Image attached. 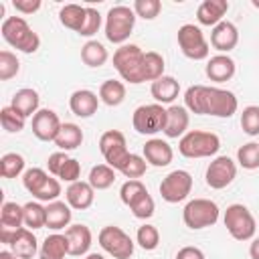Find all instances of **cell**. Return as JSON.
Instances as JSON below:
<instances>
[{
  "mask_svg": "<svg viewBox=\"0 0 259 259\" xmlns=\"http://www.w3.org/2000/svg\"><path fill=\"white\" fill-rule=\"evenodd\" d=\"M184 107L196 115H214V117H231L239 101L233 91L221 87L206 85H190L184 93Z\"/></svg>",
  "mask_w": 259,
  "mask_h": 259,
  "instance_id": "6da1fadb",
  "label": "cell"
},
{
  "mask_svg": "<svg viewBox=\"0 0 259 259\" xmlns=\"http://www.w3.org/2000/svg\"><path fill=\"white\" fill-rule=\"evenodd\" d=\"M0 32H2V38L10 47H14V49H18V51H22L26 55L36 53L38 47H40L38 34L28 26V22L22 16H8V18H4L2 26H0Z\"/></svg>",
  "mask_w": 259,
  "mask_h": 259,
  "instance_id": "7a4b0ae2",
  "label": "cell"
},
{
  "mask_svg": "<svg viewBox=\"0 0 259 259\" xmlns=\"http://www.w3.org/2000/svg\"><path fill=\"white\" fill-rule=\"evenodd\" d=\"M113 67L127 83H144V51L138 45H121L113 53Z\"/></svg>",
  "mask_w": 259,
  "mask_h": 259,
  "instance_id": "3957f363",
  "label": "cell"
},
{
  "mask_svg": "<svg viewBox=\"0 0 259 259\" xmlns=\"http://www.w3.org/2000/svg\"><path fill=\"white\" fill-rule=\"evenodd\" d=\"M221 140L212 132L192 130L186 132L178 142V152L186 158H210L219 152Z\"/></svg>",
  "mask_w": 259,
  "mask_h": 259,
  "instance_id": "277c9868",
  "label": "cell"
},
{
  "mask_svg": "<svg viewBox=\"0 0 259 259\" xmlns=\"http://www.w3.org/2000/svg\"><path fill=\"white\" fill-rule=\"evenodd\" d=\"M136 24V12L130 6H113L105 16V38L113 45H121L130 38Z\"/></svg>",
  "mask_w": 259,
  "mask_h": 259,
  "instance_id": "5b68a950",
  "label": "cell"
},
{
  "mask_svg": "<svg viewBox=\"0 0 259 259\" xmlns=\"http://www.w3.org/2000/svg\"><path fill=\"white\" fill-rule=\"evenodd\" d=\"M223 221H225V227H227V231H229V235L233 239H237V241L253 239L257 223H255V217L251 214V210L245 204H231V206H227Z\"/></svg>",
  "mask_w": 259,
  "mask_h": 259,
  "instance_id": "8992f818",
  "label": "cell"
},
{
  "mask_svg": "<svg viewBox=\"0 0 259 259\" xmlns=\"http://www.w3.org/2000/svg\"><path fill=\"white\" fill-rule=\"evenodd\" d=\"M184 225L192 231L212 227L219 221V206L210 198H194L182 210Z\"/></svg>",
  "mask_w": 259,
  "mask_h": 259,
  "instance_id": "52a82bcc",
  "label": "cell"
},
{
  "mask_svg": "<svg viewBox=\"0 0 259 259\" xmlns=\"http://www.w3.org/2000/svg\"><path fill=\"white\" fill-rule=\"evenodd\" d=\"M97 241H99L101 249L105 253H109L113 259H130L134 255V241H132V237L123 229H119L115 225L103 227L99 231V235H97Z\"/></svg>",
  "mask_w": 259,
  "mask_h": 259,
  "instance_id": "ba28073f",
  "label": "cell"
},
{
  "mask_svg": "<svg viewBox=\"0 0 259 259\" xmlns=\"http://www.w3.org/2000/svg\"><path fill=\"white\" fill-rule=\"evenodd\" d=\"M132 125L142 136H154L158 132H164L166 127V109L160 103H148L136 107L132 115Z\"/></svg>",
  "mask_w": 259,
  "mask_h": 259,
  "instance_id": "9c48e42d",
  "label": "cell"
},
{
  "mask_svg": "<svg viewBox=\"0 0 259 259\" xmlns=\"http://www.w3.org/2000/svg\"><path fill=\"white\" fill-rule=\"evenodd\" d=\"M178 47L186 59L202 61L210 53V45L206 42L202 30L194 24H182L178 28Z\"/></svg>",
  "mask_w": 259,
  "mask_h": 259,
  "instance_id": "30bf717a",
  "label": "cell"
},
{
  "mask_svg": "<svg viewBox=\"0 0 259 259\" xmlns=\"http://www.w3.org/2000/svg\"><path fill=\"white\" fill-rule=\"evenodd\" d=\"M99 150L105 158V164L113 170H121L125 160L130 158V152L125 148V136L117 130H107L99 138Z\"/></svg>",
  "mask_w": 259,
  "mask_h": 259,
  "instance_id": "8fae6325",
  "label": "cell"
},
{
  "mask_svg": "<svg viewBox=\"0 0 259 259\" xmlns=\"http://www.w3.org/2000/svg\"><path fill=\"white\" fill-rule=\"evenodd\" d=\"M190 190H192V176L186 170H172L160 182V196L170 204L184 200L190 194Z\"/></svg>",
  "mask_w": 259,
  "mask_h": 259,
  "instance_id": "7c38bea8",
  "label": "cell"
},
{
  "mask_svg": "<svg viewBox=\"0 0 259 259\" xmlns=\"http://www.w3.org/2000/svg\"><path fill=\"white\" fill-rule=\"evenodd\" d=\"M237 176V164L229 158V156H217L208 168H206V174H204V180L210 188L214 190H221V188H227Z\"/></svg>",
  "mask_w": 259,
  "mask_h": 259,
  "instance_id": "4fadbf2b",
  "label": "cell"
},
{
  "mask_svg": "<svg viewBox=\"0 0 259 259\" xmlns=\"http://www.w3.org/2000/svg\"><path fill=\"white\" fill-rule=\"evenodd\" d=\"M61 125L63 123L53 109H38L32 115V134L40 142H55Z\"/></svg>",
  "mask_w": 259,
  "mask_h": 259,
  "instance_id": "5bb4252c",
  "label": "cell"
},
{
  "mask_svg": "<svg viewBox=\"0 0 259 259\" xmlns=\"http://www.w3.org/2000/svg\"><path fill=\"white\" fill-rule=\"evenodd\" d=\"M237 42H239V30H237V26H235L233 22H229V20L219 22V24L212 28V32H210V47L217 49L221 55L233 51V49L237 47Z\"/></svg>",
  "mask_w": 259,
  "mask_h": 259,
  "instance_id": "9a60e30c",
  "label": "cell"
},
{
  "mask_svg": "<svg viewBox=\"0 0 259 259\" xmlns=\"http://www.w3.org/2000/svg\"><path fill=\"white\" fill-rule=\"evenodd\" d=\"M144 158L148 164L156 166V168H162V166H168L174 158V152H172V146L160 138H152L144 144Z\"/></svg>",
  "mask_w": 259,
  "mask_h": 259,
  "instance_id": "2e32d148",
  "label": "cell"
},
{
  "mask_svg": "<svg viewBox=\"0 0 259 259\" xmlns=\"http://www.w3.org/2000/svg\"><path fill=\"white\" fill-rule=\"evenodd\" d=\"M65 237L69 241V255H73V257L87 255V251L91 247V241H93V235H91L89 227H85V225H71V227H67Z\"/></svg>",
  "mask_w": 259,
  "mask_h": 259,
  "instance_id": "e0dca14e",
  "label": "cell"
},
{
  "mask_svg": "<svg viewBox=\"0 0 259 259\" xmlns=\"http://www.w3.org/2000/svg\"><path fill=\"white\" fill-rule=\"evenodd\" d=\"M206 77L214 83H225L229 79H233L235 71H237V65L235 61L229 57V55H214L208 59L206 63Z\"/></svg>",
  "mask_w": 259,
  "mask_h": 259,
  "instance_id": "ac0fdd59",
  "label": "cell"
},
{
  "mask_svg": "<svg viewBox=\"0 0 259 259\" xmlns=\"http://www.w3.org/2000/svg\"><path fill=\"white\" fill-rule=\"evenodd\" d=\"M69 107L77 117H91L99 107V97L89 89H77L69 97Z\"/></svg>",
  "mask_w": 259,
  "mask_h": 259,
  "instance_id": "d6986e66",
  "label": "cell"
},
{
  "mask_svg": "<svg viewBox=\"0 0 259 259\" xmlns=\"http://www.w3.org/2000/svg\"><path fill=\"white\" fill-rule=\"evenodd\" d=\"M65 194H67V204L71 208H77V210L89 208L95 200V188L89 182H83V180H77V182L69 184Z\"/></svg>",
  "mask_w": 259,
  "mask_h": 259,
  "instance_id": "ffe728a7",
  "label": "cell"
},
{
  "mask_svg": "<svg viewBox=\"0 0 259 259\" xmlns=\"http://www.w3.org/2000/svg\"><path fill=\"white\" fill-rule=\"evenodd\" d=\"M188 109L184 105H170L166 109V138H182L188 130Z\"/></svg>",
  "mask_w": 259,
  "mask_h": 259,
  "instance_id": "44dd1931",
  "label": "cell"
},
{
  "mask_svg": "<svg viewBox=\"0 0 259 259\" xmlns=\"http://www.w3.org/2000/svg\"><path fill=\"white\" fill-rule=\"evenodd\" d=\"M227 10H229L227 0H204L196 10V18L200 24L214 28L219 22H223V16L227 14Z\"/></svg>",
  "mask_w": 259,
  "mask_h": 259,
  "instance_id": "7402d4cb",
  "label": "cell"
},
{
  "mask_svg": "<svg viewBox=\"0 0 259 259\" xmlns=\"http://www.w3.org/2000/svg\"><path fill=\"white\" fill-rule=\"evenodd\" d=\"M10 251L18 257V259H32L34 253L38 251V243L36 237L32 235L30 229H18L10 241Z\"/></svg>",
  "mask_w": 259,
  "mask_h": 259,
  "instance_id": "603a6c76",
  "label": "cell"
},
{
  "mask_svg": "<svg viewBox=\"0 0 259 259\" xmlns=\"http://www.w3.org/2000/svg\"><path fill=\"white\" fill-rule=\"evenodd\" d=\"M150 93L156 99V103H160V105L162 103H172L178 97V93H180V83L174 77L164 75V77H160V79H156L152 83Z\"/></svg>",
  "mask_w": 259,
  "mask_h": 259,
  "instance_id": "cb8c5ba5",
  "label": "cell"
},
{
  "mask_svg": "<svg viewBox=\"0 0 259 259\" xmlns=\"http://www.w3.org/2000/svg\"><path fill=\"white\" fill-rule=\"evenodd\" d=\"M45 208H47V225L45 227H49L51 231H61V229L69 227L71 217H73L69 204H65L63 200H53Z\"/></svg>",
  "mask_w": 259,
  "mask_h": 259,
  "instance_id": "d4e9b609",
  "label": "cell"
},
{
  "mask_svg": "<svg viewBox=\"0 0 259 259\" xmlns=\"http://www.w3.org/2000/svg\"><path fill=\"white\" fill-rule=\"evenodd\" d=\"M65 255H69V241L61 233L49 235L38 249L40 259H65Z\"/></svg>",
  "mask_w": 259,
  "mask_h": 259,
  "instance_id": "484cf974",
  "label": "cell"
},
{
  "mask_svg": "<svg viewBox=\"0 0 259 259\" xmlns=\"http://www.w3.org/2000/svg\"><path fill=\"white\" fill-rule=\"evenodd\" d=\"M18 113H22L24 117H30L38 111V93L30 87H24V89H18L14 95H12V103H10Z\"/></svg>",
  "mask_w": 259,
  "mask_h": 259,
  "instance_id": "4316f807",
  "label": "cell"
},
{
  "mask_svg": "<svg viewBox=\"0 0 259 259\" xmlns=\"http://www.w3.org/2000/svg\"><path fill=\"white\" fill-rule=\"evenodd\" d=\"M55 144L59 150L67 152V150H75L83 144V130L77 125V123H63L57 138H55Z\"/></svg>",
  "mask_w": 259,
  "mask_h": 259,
  "instance_id": "83f0119b",
  "label": "cell"
},
{
  "mask_svg": "<svg viewBox=\"0 0 259 259\" xmlns=\"http://www.w3.org/2000/svg\"><path fill=\"white\" fill-rule=\"evenodd\" d=\"M85 16H87V8L85 6H79V4H65L59 12V20L65 28L69 30H75L79 32L83 22H85Z\"/></svg>",
  "mask_w": 259,
  "mask_h": 259,
  "instance_id": "f1b7e54d",
  "label": "cell"
},
{
  "mask_svg": "<svg viewBox=\"0 0 259 259\" xmlns=\"http://www.w3.org/2000/svg\"><path fill=\"white\" fill-rule=\"evenodd\" d=\"M24 225V206L16 202H4L0 210V229L18 231Z\"/></svg>",
  "mask_w": 259,
  "mask_h": 259,
  "instance_id": "f546056e",
  "label": "cell"
},
{
  "mask_svg": "<svg viewBox=\"0 0 259 259\" xmlns=\"http://www.w3.org/2000/svg\"><path fill=\"white\" fill-rule=\"evenodd\" d=\"M123 99H125V85L121 81L107 79V81L101 83V87H99V101H103L109 107H115Z\"/></svg>",
  "mask_w": 259,
  "mask_h": 259,
  "instance_id": "4dcf8cb0",
  "label": "cell"
},
{
  "mask_svg": "<svg viewBox=\"0 0 259 259\" xmlns=\"http://www.w3.org/2000/svg\"><path fill=\"white\" fill-rule=\"evenodd\" d=\"M107 49L99 42V40H87L83 47H81V61L87 65V67H101L105 65L107 61Z\"/></svg>",
  "mask_w": 259,
  "mask_h": 259,
  "instance_id": "1f68e13d",
  "label": "cell"
},
{
  "mask_svg": "<svg viewBox=\"0 0 259 259\" xmlns=\"http://www.w3.org/2000/svg\"><path fill=\"white\" fill-rule=\"evenodd\" d=\"M113 180H115V170H113L111 166H107V164H97V166H93L91 172H89V178H87V182H89L95 190H105V188H109V186L113 184Z\"/></svg>",
  "mask_w": 259,
  "mask_h": 259,
  "instance_id": "d6a6232c",
  "label": "cell"
},
{
  "mask_svg": "<svg viewBox=\"0 0 259 259\" xmlns=\"http://www.w3.org/2000/svg\"><path fill=\"white\" fill-rule=\"evenodd\" d=\"M164 77V57L156 51L144 53V81H156Z\"/></svg>",
  "mask_w": 259,
  "mask_h": 259,
  "instance_id": "836d02e7",
  "label": "cell"
},
{
  "mask_svg": "<svg viewBox=\"0 0 259 259\" xmlns=\"http://www.w3.org/2000/svg\"><path fill=\"white\" fill-rule=\"evenodd\" d=\"M0 123L6 132L10 134H18L24 130V123H26V117L22 113H18L12 105H6L0 109Z\"/></svg>",
  "mask_w": 259,
  "mask_h": 259,
  "instance_id": "e575fe53",
  "label": "cell"
},
{
  "mask_svg": "<svg viewBox=\"0 0 259 259\" xmlns=\"http://www.w3.org/2000/svg\"><path fill=\"white\" fill-rule=\"evenodd\" d=\"M24 170V158L16 152H8L0 158V174L2 178H16Z\"/></svg>",
  "mask_w": 259,
  "mask_h": 259,
  "instance_id": "d590c367",
  "label": "cell"
},
{
  "mask_svg": "<svg viewBox=\"0 0 259 259\" xmlns=\"http://www.w3.org/2000/svg\"><path fill=\"white\" fill-rule=\"evenodd\" d=\"M24 225L32 229H42L47 225V208L40 202H26L24 204Z\"/></svg>",
  "mask_w": 259,
  "mask_h": 259,
  "instance_id": "8d00e7d4",
  "label": "cell"
},
{
  "mask_svg": "<svg viewBox=\"0 0 259 259\" xmlns=\"http://www.w3.org/2000/svg\"><path fill=\"white\" fill-rule=\"evenodd\" d=\"M237 162H239L245 170H255V168H259V144H255V142L243 144V146L237 150Z\"/></svg>",
  "mask_w": 259,
  "mask_h": 259,
  "instance_id": "74e56055",
  "label": "cell"
},
{
  "mask_svg": "<svg viewBox=\"0 0 259 259\" xmlns=\"http://www.w3.org/2000/svg\"><path fill=\"white\" fill-rule=\"evenodd\" d=\"M146 170H148L146 158H142V156H138V154H130V158L125 160V164L121 166L119 172H121L125 178H130V180H140V178L146 174Z\"/></svg>",
  "mask_w": 259,
  "mask_h": 259,
  "instance_id": "f35d334b",
  "label": "cell"
},
{
  "mask_svg": "<svg viewBox=\"0 0 259 259\" xmlns=\"http://www.w3.org/2000/svg\"><path fill=\"white\" fill-rule=\"evenodd\" d=\"M136 243H138L142 249H146V251H154V249L158 247V243H160V233H158V229H156L154 225H142V227L138 229V233H136Z\"/></svg>",
  "mask_w": 259,
  "mask_h": 259,
  "instance_id": "ab89813d",
  "label": "cell"
},
{
  "mask_svg": "<svg viewBox=\"0 0 259 259\" xmlns=\"http://www.w3.org/2000/svg\"><path fill=\"white\" fill-rule=\"evenodd\" d=\"M20 71V63L14 53L10 51H0V81H8L16 77Z\"/></svg>",
  "mask_w": 259,
  "mask_h": 259,
  "instance_id": "60d3db41",
  "label": "cell"
},
{
  "mask_svg": "<svg viewBox=\"0 0 259 259\" xmlns=\"http://www.w3.org/2000/svg\"><path fill=\"white\" fill-rule=\"evenodd\" d=\"M144 192H148V188L144 186L142 180H125L121 184V188H119V198H121V202L125 206H132V202L136 198H140Z\"/></svg>",
  "mask_w": 259,
  "mask_h": 259,
  "instance_id": "b9f144b4",
  "label": "cell"
},
{
  "mask_svg": "<svg viewBox=\"0 0 259 259\" xmlns=\"http://www.w3.org/2000/svg\"><path fill=\"white\" fill-rule=\"evenodd\" d=\"M241 127L247 136H259V105H247L243 109Z\"/></svg>",
  "mask_w": 259,
  "mask_h": 259,
  "instance_id": "7bdbcfd3",
  "label": "cell"
},
{
  "mask_svg": "<svg viewBox=\"0 0 259 259\" xmlns=\"http://www.w3.org/2000/svg\"><path fill=\"white\" fill-rule=\"evenodd\" d=\"M130 210H132V214L136 217V219H150L152 214H154V210H156V204H154V198L150 196V192H144L140 198H136L134 202H132V206H130Z\"/></svg>",
  "mask_w": 259,
  "mask_h": 259,
  "instance_id": "ee69618b",
  "label": "cell"
},
{
  "mask_svg": "<svg viewBox=\"0 0 259 259\" xmlns=\"http://www.w3.org/2000/svg\"><path fill=\"white\" fill-rule=\"evenodd\" d=\"M47 178H49V174H47L42 168H28V170L24 172V176H22V184H24V188L34 196V194L38 192V188L47 182Z\"/></svg>",
  "mask_w": 259,
  "mask_h": 259,
  "instance_id": "f6af8a7d",
  "label": "cell"
},
{
  "mask_svg": "<svg viewBox=\"0 0 259 259\" xmlns=\"http://www.w3.org/2000/svg\"><path fill=\"white\" fill-rule=\"evenodd\" d=\"M162 10L160 0H136L134 2V12L136 16H142L144 20H154Z\"/></svg>",
  "mask_w": 259,
  "mask_h": 259,
  "instance_id": "bcb514c9",
  "label": "cell"
},
{
  "mask_svg": "<svg viewBox=\"0 0 259 259\" xmlns=\"http://www.w3.org/2000/svg\"><path fill=\"white\" fill-rule=\"evenodd\" d=\"M59 194H61V182L57 180V178H47V182L38 188V192L34 194V198H38V200H45V202H53V200H57L59 198Z\"/></svg>",
  "mask_w": 259,
  "mask_h": 259,
  "instance_id": "7dc6e473",
  "label": "cell"
},
{
  "mask_svg": "<svg viewBox=\"0 0 259 259\" xmlns=\"http://www.w3.org/2000/svg\"><path fill=\"white\" fill-rule=\"evenodd\" d=\"M99 26H101V14L95 8L87 6V16H85V22H83L79 34L81 36H93L99 30Z\"/></svg>",
  "mask_w": 259,
  "mask_h": 259,
  "instance_id": "c3c4849f",
  "label": "cell"
},
{
  "mask_svg": "<svg viewBox=\"0 0 259 259\" xmlns=\"http://www.w3.org/2000/svg\"><path fill=\"white\" fill-rule=\"evenodd\" d=\"M79 176H81V164L75 160V158H69L67 162H65V166L61 168V174H59V178L61 180H65V182H77L79 180Z\"/></svg>",
  "mask_w": 259,
  "mask_h": 259,
  "instance_id": "681fc988",
  "label": "cell"
},
{
  "mask_svg": "<svg viewBox=\"0 0 259 259\" xmlns=\"http://www.w3.org/2000/svg\"><path fill=\"white\" fill-rule=\"evenodd\" d=\"M67 160H69V156H67L65 152H55V154H51V156H49V160H47L49 172H51L53 176H57V178H59L61 168L65 166V162H67Z\"/></svg>",
  "mask_w": 259,
  "mask_h": 259,
  "instance_id": "f907efd6",
  "label": "cell"
},
{
  "mask_svg": "<svg viewBox=\"0 0 259 259\" xmlns=\"http://www.w3.org/2000/svg\"><path fill=\"white\" fill-rule=\"evenodd\" d=\"M12 6L22 14H32L40 8V0H14Z\"/></svg>",
  "mask_w": 259,
  "mask_h": 259,
  "instance_id": "816d5d0a",
  "label": "cell"
},
{
  "mask_svg": "<svg viewBox=\"0 0 259 259\" xmlns=\"http://www.w3.org/2000/svg\"><path fill=\"white\" fill-rule=\"evenodd\" d=\"M176 259H204V253L198 249V247H182L178 253H176Z\"/></svg>",
  "mask_w": 259,
  "mask_h": 259,
  "instance_id": "f5cc1de1",
  "label": "cell"
},
{
  "mask_svg": "<svg viewBox=\"0 0 259 259\" xmlns=\"http://www.w3.org/2000/svg\"><path fill=\"white\" fill-rule=\"evenodd\" d=\"M249 255H251V259H259V237L253 239V243L249 247Z\"/></svg>",
  "mask_w": 259,
  "mask_h": 259,
  "instance_id": "db71d44e",
  "label": "cell"
},
{
  "mask_svg": "<svg viewBox=\"0 0 259 259\" xmlns=\"http://www.w3.org/2000/svg\"><path fill=\"white\" fill-rule=\"evenodd\" d=\"M0 259H18L12 251H0Z\"/></svg>",
  "mask_w": 259,
  "mask_h": 259,
  "instance_id": "11a10c76",
  "label": "cell"
},
{
  "mask_svg": "<svg viewBox=\"0 0 259 259\" xmlns=\"http://www.w3.org/2000/svg\"><path fill=\"white\" fill-rule=\"evenodd\" d=\"M85 259H105V257H103V255H99V253H89Z\"/></svg>",
  "mask_w": 259,
  "mask_h": 259,
  "instance_id": "9f6ffc18",
  "label": "cell"
},
{
  "mask_svg": "<svg viewBox=\"0 0 259 259\" xmlns=\"http://www.w3.org/2000/svg\"><path fill=\"white\" fill-rule=\"evenodd\" d=\"M251 4H253L255 8H259V0H251Z\"/></svg>",
  "mask_w": 259,
  "mask_h": 259,
  "instance_id": "6f0895ef",
  "label": "cell"
}]
</instances>
